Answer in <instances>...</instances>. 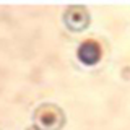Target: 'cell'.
I'll use <instances>...</instances> for the list:
<instances>
[{"instance_id": "cell-2", "label": "cell", "mask_w": 130, "mask_h": 130, "mask_svg": "<svg viewBox=\"0 0 130 130\" xmlns=\"http://www.w3.org/2000/svg\"><path fill=\"white\" fill-rule=\"evenodd\" d=\"M65 24L73 31H80L88 26V13L81 7H70L63 15Z\"/></svg>"}, {"instance_id": "cell-3", "label": "cell", "mask_w": 130, "mask_h": 130, "mask_svg": "<svg viewBox=\"0 0 130 130\" xmlns=\"http://www.w3.org/2000/svg\"><path fill=\"white\" fill-rule=\"evenodd\" d=\"M76 55H78V59L83 63L93 65V63H96L98 60H99V57H101V47H99L98 42H94V41H85V42L78 47Z\"/></svg>"}, {"instance_id": "cell-1", "label": "cell", "mask_w": 130, "mask_h": 130, "mask_svg": "<svg viewBox=\"0 0 130 130\" xmlns=\"http://www.w3.org/2000/svg\"><path fill=\"white\" fill-rule=\"evenodd\" d=\"M60 117H62V112L52 106H44L36 114V120L39 124V128L42 130H55L60 124Z\"/></svg>"}]
</instances>
